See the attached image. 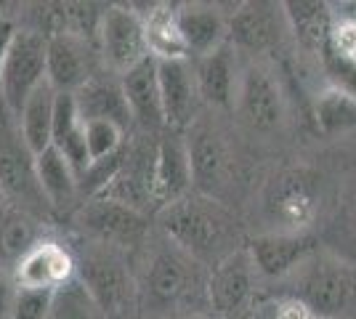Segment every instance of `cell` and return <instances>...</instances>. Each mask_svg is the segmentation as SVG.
Segmentation results:
<instances>
[{"label":"cell","instance_id":"17","mask_svg":"<svg viewBox=\"0 0 356 319\" xmlns=\"http://www.w3.org/2000/svg\"><path fill=\"white\" fill-rule=\"evenodd\" d=\"M268 215L282 224V231H303L316 215L314 183L303 173H284L271 183L266 197Z\"/></svg>","mask_w":356,"mask_h":319},{"label":"cell","instance_id":"23","mask_svg":"<svg viewBox=\"0 0 356 319\" xmlns=\"http://www.w3.org/2000/svg\"><path fill=\"white\" fill-rule=\"evenodd\" d=\"M40 240V218L6 199V205L0 208V269L11 272Z\"/></svg>","mask_w":356,"mask_h":319},{"label":"cell","instance_id":"11","mask_svg":"<svg viewBox=\"0 0 356 319\" xmlns=\"http://www.w3.org/2000/svg\"><path fill=\"white\" fill-rule=\"evenodd\" d=\"M239 117L255 131H274L282 125L284 117V99L271 77L268 69L250 64L239 72L237 96H234Z\"/></svg>","mask_w":356,"mask_h":319},{"label":"cell","instance_id":"2","mask_svg":"<svg viewBox=\"0 0 356 319\" xmlns=\"http://www.w3.org/2000/svg\"><path fill=\"white\" fill-rule=\"evenodd\" d=\"M282 282L287 295L306 306L314 319H356L354 263L314 250Z\"/></svg>","mask_w":356,"mask_h":319},{"label":"cell","instance_id":"3","mask_svg":"<svg viewBox=\"0 0 356 319\" xmlns=\"http://www.w3.org/2000/svg\"><path fill=\"white\" fill-rule=\"evenodd\" d=\"M74 266L77 282L86 288L102 317L122 319L131 314L136 304V282L115 250L90 245L80 259H74Z\"/></svg>","mask_w":356,"mask_h":319},{"label":"cell","instance_id":"16","mask_svg":"<svg viewBox=\"0 0 356 319\" xmlns=\"http://www.w3.org/2000/svg\"><path fill=\"white\" fill-rule=\"evenodd\" d=\"M120 91L128 106L131 120L138 122L144 131H160L165 128L163 96H160V80H157V61L144 59L120 75Z\"/></svg>","mask_w":356,"mask_h":319},{"label":"cell","instance_id":"1","mask_svg":"<svg viewBox=\"0 0 356 319\" xmlns=\"http://www.w3.org/2000/svg\"><path fill=\"white\" fill-rule=\"evenodd\" d=\"M160 227L168 234V243L181 247L186 256L200 263H218L234 253L232 243V221L216 199L202 195H186L160 211Z\"/></svg>","mask_w":356,"mask_h":319},{"label":"cell","instance_id":"24","mask_svg":"<svg viewBox=\"0 0 356 319\" xmlns=\"http://www.w3.org/2000/svg\"><path fill=\"white\" fill-rule=\"evenodd\" d=\"M51 147L64 154V160L74 167L77 179H83L90 160L88 152H86V131H83V117H80L74 93H56Z\"/></svg>","mask_w":356,"mask_h":319},{"label":"cell","instance_id":"18","mask_svg":"<svg viewBox=\"0 0 356 319\" xmlns=\"http://www.w3.org/2000/svg\"><path fill=\"white\" fill-rule=\"evenodd\" d=\"M157 80L163 96V112L168 128H189L197 115V80L186 59L157 61Z\"/></svg>","mask_w":356,"mask_h":319},{"label":"cell","instance_id":"20","mask_svg":"<svg viewBox=\"0 0 356 319\" xmlns=\"http://www.w3.org/2000/svg\"><path fill=\"white\" fill-rule=\"evenodd\" d=\"M45 83L56 93H77L88 83L83 40L70 35H45Z\"/></svg>","mask_w":356,"mask_h":319},{"label":"cell","instance_id":"14","mask_svg":"<svg viewBox=\"0 0 356 319\" xmlns=\"http://www.w3.org/2000/svg\"><path fill=\"white\" fill-rule=\"evenodd\" d=\"M192 189V165L186 141L181 136L160 138L152 160V205L163 211L165 205L186 197Z\"/></svg>","mask_w":356,"mask_h":319},{"label":"cell","instance_id":"35","mask_svg":"<svg viewBox=\"0 0 356 319\" xmlns=\"http://www.w3.org/2000/svg\"><path fill=\"white\" fill-rule=\"evenodd\" d=\"M16 282L8 269H0V319H14L16 304Z\"/></svg>","mask_w":356,"mask_h":319},{"label":"cell","instance_id":"37","mask_svg":"<svg viewBox=\"0 0 356 319\" xmlns=\"http://www.w3.org/2000/svg\"><path fill=\"white\" fill-rule=\"evenodd\" d=\"M14 32H16V27L8 19H0V75H3V61H6V54H8Z\"/></svg>","mask_w":356,"mask_h":319},{"label":"cell","instance_id":"25","mask_svg":"<svg viewBox=\"0 0 356 319\" xmlns=\"http://www.w3.org/2000/svg\"><path fill=\"white\" fill-rule=\"evenodd\" d=\"M35 179L51 211H70L80 195V179L64 154L48 147L35 157Z\"/></svg>","mask_w":356,"mask_h":319},{"label":"cell","instance_id":"15","mask_svg":"<svg viewBox=\"0 0 356 319\" xmlns=\"http://www.w3.org/2000/svg\"><path fill=\"white\" fill-rule=\"evenodd\" d=\"M287 27L282 6L274 3H242L229 19V40L242 51L261 54L280 43Z\"/></svg>","mask_w":356,"mask_h":319},{"label":"cell","instance_id":"21","mask_svg":"<svg viewBox=\"0 0 356 319\" xmlns=\"http://www.w3.org/2000/svg\"><path fill=\"white\" fill-rule=\"evenodd\" d=\"M178 27L184 35L186 54H194L197 59L208 56L213 51L226 46L229 38V22L213 6L205 3H192L178 8Z\"/></svg>","mask_w":356,"mask_h":319},{"label":"cell","instance_id":"32","mask_svg":"<svg viewBox=\"0 0 356 319\" xmlns=\"http://www.w3.org/2000/svg\"><path fill=\"white\" fill-rule=\"evenodd\" d=\"M45 319H104V317L96 309V304L90 301L86 288L74 277L70 285H64V288H59L54 293V301H51V309H48V317Z\"/></svg>","mask_w":356,"mask_h":319},{"label":"cell","instance_id":"26","mask_svg":"<svg viewBox=\"0 0 356 319\" xmlns=\"http://www.w3.org/2000/svg\"><path fill=\"white\" fill-rule=\"evenodd\" d=\"M284 22L287 30L296 35V40L306 51H314L322 56V51L330 46V32H332V8L330 3L316 0H293L284 3Z\"/></svg>","mask_w":356,"mask_h":319},{"label":"cell","instance_id":"29","mask_svg":"<svg viewBox=\"0 0 356 319\" xmlns=\"http://www.w3.org/2000/svg\"><path fill=\"white\" fill-rule=\"evenodd\" d=\"M77 99V109L83 120H115L128 128V106L122 99V91L115 83H104V80H88L80 91L74 93Z\"/></svg>","mask_w":356,"mask_h":319},{"label":"cell","instance_id":"19","mask_svg":"<svg viewBox=\"0 0 356 319\" xmlns=\"http://www.w3.org/2000/svg\"><path fill=\"white\" fill-rule=\"evenodd\" d=\"M152 160H154V154L147 160V154L141 149L128 147L122 165L96 197L118 202V205H125L138 213L152 208Z\"/></svg>","mask_w":356,"mask_h":319},{"label":"cell","instance_id":"41","mask_svg":"<svg viewBox=\"0 0 356 319\" xmlns=\"http://www.w3.org/2000/svg\"><path fill=\"white\" fill-rule=\"evenodd\" d=\"M6 205V195H3V189H0V208Z\"/></svg>","mask_w":356,"mask_h":319},{"label":"cell","instance_id":"13","mask_svg":"<svg viewBox=\"0 0 356 319\" xmlns=\"http://www.w3.org/2000/svg\"><path fill=\"white\" fill-rule=\"evenodd\" d=\"M16 288L30 290H59L77 277L74 256L56 240H40L14 269Z\"/></svg>","mask_w":356,"mask_h":319},{"label":"cell","instance_id":"9","mask_svg":"<svg viewBox=\"0 0 356 319\" xmlns=\"http://www.w3.org/2000/svg\"><path fill=\"white\" fill-rule=\"evenodd\" d=\"M258 272L248 250H234L213 266L208 277V306L218 319H242L255 298Z\"/></svg>","mask_w":356,"mask_h":319},{"label":"cell","instance_id":"6","mask_svg":"<svg viewBox=\"0 0 356 319\" xmlns=\"http://www.w3.org/2000/svg\"><path fill=\"white\" fill-rule=\"evenodd\" d=\"M77 227L93 245H102L106 250H134L147 240V215L131 211L125 205L109 202L102 197H88L74 213Z\"/></svg>","mask_w":356,"mask_h":319},{"label":"cell","instance_id":"36","mask_svg":"<svg viewBox=\"0 0 356 319\" xmlns=\"http://www.w3.org/2000/svg\"><path fill=\"white\" fill-rule=\"evenodd\" d=\"M274 319H314V317L300 301L284 295L282 301H277V306H274Z\"/></svg>","mask_w":356,"mask_h":319},{"label":"cell","instance_id":"22","mask_svg":"<svg viewBox=\"0 0 356 319\" xmlns=\"http://www.w3.org/2000/svg\"><path fill=\"white\" fill-rule=\"evenodd\" d=\"M194 80H197V93L202 101H208L210 106H221V109L234 106L239 72L232 46L218 48L197 61Z\"/></svg>","mask_w":356,"mask_h":319},{"label":"cell","instance_id":"39","mask_svg":"<svg viewBox=\"0 0 356 319\" xmlns=\"http://www.w3.org/2000/svg\"><path fill=\"white\" fill-rule=\"evenodd\" d=\"M346 221H348L351 231L356 234V189H354V195H351V199H348V213H346Z\"/></svg>","mask_w":356,"mask_h":319},{"label":"cell","instance_id":"8","mask_svg":"<svg viewBox=\"0 0 356 319\" xmlns=\"http://www.w3.org/2000/svg\"><path fill=\"white\" fill-rule=\"evenodd\" d=\"M184 141L189 152L192 186L197 189V195L221 202L234 179V157L229 152V144L216 128L205 122L189 125V136Z\"/></svg>","mask_w":356,"mask_h":319},{"label":"cell","instance_id":"28","mask_svg":"<svg viewBox=\"0 0 356 319\" xmlns=\"http://www.w3.org/2000/svg\"><path fill=\"white\" fill-rule=\"evenodd\" d=\"M54 109H56V91L43 83L38 91L24 101L22 112L16 115L22 136L27 141L32 154H38L51 147V131H54Z\"/></svg>","mask_w":356,"mask_h":319},{"label":"cell","instance_id":"40","mask_svg":"<svg viewBox=\"0 0 356 319\" xmlns=\"http://www.w3.org/2000/svg\"><path fill=\"white\" fill-rule=\"evenodd\" d=\"M178 319H218L216 314H205V311H192V314H184Z\"/></svg>","mask_w":356,"mask_h":319},{"label":"cell","instance_id":"31","mask_svg":"<svg viewBox=\"0 0 356 319\" xmlns=\"http://www.w3.org/2000/svg\"><path fill=\"white\" fill-rule=\"evenodd\" d=\"M86 152L90 163L106 160L125 149V125L115 120H83Z\"/></svg>","mask_w":356,"mask_h":319},{"label":"cell","instance_id":"7","mask_svg":"<svg viewBox=\"0 0 356 319\" xmlns=\"http://www.w3.org/2000/svg\"><path fill=\"white\" fill-rule=\"evenodd\" d=\"M202 263L186 256L181 247L168 243L147 263V295L157 306H181L192 301L194 293L208 298V279H202Z\"/></svg>","mask_w":356,"mask_h":319},{"label":"cell","instance_id":"38","mask_svg":"<svg viewBox=\"0 0 356 319\" xmlns=\"http://www.w3.org/2000/svg\"><path fill=\"white\" fill-rule=\"evenodd\" d=\"M330 8H332V16H335V19H343V22H351V24H356V0L335 3V6H330Z\"/></svg>","mask_w":356,"mask_h":319},{"label":"cell","instance_id":"33","mask_svg":"<svg viewBox=\"0 0 356 319\" xmlns=\"http://www.w3.org/2000/svg\"><path fill=\"white\" fill-rule=\"evenodd\" d=\"M322 64H325V72L330 77V83H332L330 88L356 99V59L335 54L332 48L327 46L322 51Z\"/></svg>","mask_w":356,"mask_h":319},{"label":"cell","instance_id":"30","mask_svg":"<svg viewBox=\"0 0 356 319\" xmlns=\"http://www.w3.org/2000/svg\"><path fill=\"white\" fill-rule=\"evenodd\" d=\"M314 117H316V125L325 136L351 133V131H356V99L335 91V88H327L316 99Z\"/></svg>","mask_w":356,"mask_h":319},{"label":"cell","instance_id":"12","mask_svg":"<svg viewBox=\"0 0 356 319\" xmlns=\"http://www.w3.org/2000/svg\"><path fill=\"white\" fill-rule=\"evenodd\" d=\"M245 250H248L258 277L282 282L316 247L306 231H268V234L255 237Z\"/></svg>","mask_w":356,"mask_h":319},{"label":"cell","instance_id":"5","mask_svg":"<svg viewBox=\"0 0 356 319\" xmlns=\"http://www.w3.org/2000/svg\"><path fill=\"white\" fill-rule=\"evenodd\" d=\"M45 46L48 38L35 30H16L11 38L0 75V99L14 115L45 83Z\"/></svg>","mask_w":356,"mask_h":319},{"label":"cell","instance_id":"27","mask_svg":"<svg viewBox=\"0 0 356 319\" xmlns=\"http://www.w3.org/2000/svg\"><path fill=\"white\" fill-rule=\"evenodd\" d=\"M141 22H144L149 56L154 61H181L189 56L178 27V8L165 3L152 6L147 14H141Z\"/></svg>","mask_w":356,"mask_h":319},{"label":"cell","instance_id":"10","mask_svg":"<svg viewBox=\"0 0 356 319\" xmlns=\"http://www.w3.org/2000/svg\"><path fill=\"white\" fill-rule=\"evenodd\" d=\"M99 43H102L104 61L120 75H125L136 64L149 59L141 14L125 6H109L102 14Z\"/></svg>","mask_w":356,"mask_h":319},{"label":"cell","instance_id":"34","mask_svg":"<svg viewBox=\"0 0 356 319\" xmlns=\"http://www.w3.org/2000/svg\"><path fill=\"white\" fill-rule=\"evenodd\" d=\"M56 290H30L19 288L16 290V304H14V319H45L48 309L54 301Z\"/></svg>","mask_w":356,"mask_h":319},{"label":"cell","instance_id":"4","mask_svg":"<svg viewBox=\"0 0 356 319\" xmlns=\"http://www.w3.org/2000/svg\"><path fill=\"white\" fill-rule=\"evenodd\" d=\"M0 189L8 202L40 215L45 205L35 179V154L22 136L16 115L0 99Z\"/></svg>","mask_w":356,"mask_h":319}]
</instances>
